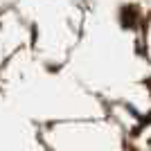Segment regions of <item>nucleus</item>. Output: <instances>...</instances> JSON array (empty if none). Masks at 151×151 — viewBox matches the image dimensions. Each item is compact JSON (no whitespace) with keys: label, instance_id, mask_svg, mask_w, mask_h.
<instances>
[]
</instances>
